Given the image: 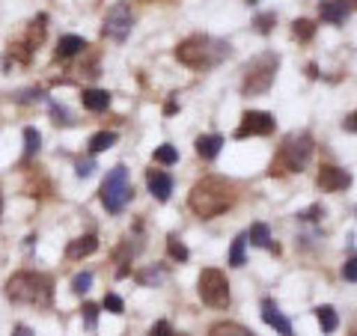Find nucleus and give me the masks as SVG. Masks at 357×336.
<instances>
[{
    "label": "nucleus",
    "mask_w": 357,
    "mask_h": 336,
    "mask_svg": "<svg viewBox=\"0 0 357 336\" xmlns=\"http://www.w3.org/2000/svg\"><path fill=\"white\" fill-rule=\"evenodd\" d=\"M188 206H191V211L197 217L211 220V217H218L236 206V185L223 176H206L191 188Z\"/></svg>",
    "instance_id": "obj_1"
},
{
    "label": "nucleus",
    "mask_w": 357,
    "mask_h": 336,
    "mask_svg": "<svg viewBox=\"0 0 357 336\" xmlns=\"http://www.w3.org/2000/svg\"><path fill=\"white\" fill-rule=\"evenodd\" d=\"M232 54V45L215 39V36H206V33H197V36H188L185 42L176 45V60L188 66L194 72H206V69H215L218 63H223Z\"/></svg>",
    "instance_id": "obj_2"
},
{
    "label": "nucleus",
    "mask_w": 357,
    "mask_h": 336,
    "mask_svg": "<svg viewBox=\"0 0 357 336\" xmlns=\"http://www.w3.org/2000/svg\"><path fill=\"white\" fill-rule=\"evenodd\" d=\"M6 298L15 304H33V307H51L54 304V283L48 274L39 271H18L9 277Z\"/></svg>",
    "instance_id": "obj_3"
},
{
    "label": "nucleus",
    "mask_w": 357,
    "mask_h": 336,
    "mask_svg": "<svg viewBox=\"0 0 357 336\" xmlns=\"http://www.w3.org/2000/svg\"><path fill=\"white\" fill-rule=\"evenodd\" d=\"M312 149H316V140H312L310 131H298V134H289V137L280 143V149H277V158L271 164V170L268 173H304L307 164L312 158Z\"/></svg>",
    "instance_id": "obj_4"
},
{
    "label": "nucleus",
    "mask_w": 357,
    "mask_h": 336,
    "mask_svg": "<svg viewBox=\"0 0 357 336\" xmlns=\"http://www.w3.org/2000/svg\"><path fill=\"white\" fill-rule=\"evenodd\" d=\"M277 66H280V57L274 51L259 54L256 60H250L244 66V81H241V93L244 96H265L271 89L274 77H277Z\"/></svg>",
    "instance_id": "obj_5"
},
{
    "label": "nucleus",
    "mask_w": 357,
    "mask_h": 336,
    "mask_svg": "<svg viewBox=\"0 0 357 336\" xmlns=\"http://www.w3.org/2000/svg\"><path fill=\"white\" fill-rule=\"evenodd\" d=\"M128 199H131L128 167L116 164L114 170L105 176V182H102V203H105V208L110 211V215H119V211L128 206Z\"/></svg>",
    "instance_id": "obj_6"
},
{
    "label": "nucleus",
    "mask_w": 357,
    "mask_h": 336,
    "mask_svg": "<svg viewBox=\"0 0 357 336\" xmlns=\"http://www.w3.org/2000/svg\"><path fill=\"white\" fill-rule=\"evenodd\" d=\"M197 292H199V298H203V304L215 307V310L229 304V283H227V277H223V271H218V268H203V274H199V280H197Z\"/></svg>",
    "instance_id": "obj_7"
},
{
    "label": "nucleus",
    "mask_w": 357,
    "mask_h": 336,
    "mask_svg": "<svg viewBox=\"0 0 357 336\" xmlns=\"http://www.w3.org/2000/svg\"><path fill=\"white\" fill-rule=\"evenodd\" d=\"M274 114L268 110H248L241 116V125L236 128V140H244V137H268L274 131Z\"/></svg>",
    "instance_id": "obj_8"
},
{
    "label": "nucleus",
    "mask_w": 357,
    "mask_h": 336,
    "mask_svg": "<svg viewBox=\"0 0 357 336\" xmlns=\"http://www.w3.org/2000/svg\"><path fill=\"white\" fill-rule=\"evenodd\" d=\"M131 27H134V15H131V9L126 3H116V6L107 9V15H105V36L107 39L126 42Z\"/></svg>",
    "instance_id": "obj_9"
},
{
    "label": "nucleus",
    "mask_w": 357,
    "mask_h": 336,
    "mask_svg": "<svg viewBox=\"0 0 357 336\" xmlns=\"http://www.w3.org/2000/svg\"><path fill=\"white\" fill-rule=\"evenodd\" d=\"M316 182H319L321 190H328V194H337V190H345V188L351 185V173L342 170V167H333V164H321Z\"/></svg>",
    "instance_id": "obj_10"
},
{
    "label": "nucleus",
    "mask_w": 357,
    "mask_h": 336,
    "mask_svg": "<svg viewBox=\"0 0 357 336\" xmlns=\"http://www.w3.org/2000/svg\"><path fill=\"white\" fill-rule=\"evenodd\" d=\"M354 0H325V3H319V18L325 24H342L354 13Z\"/></svg>",
    "instance_id": "obj_11"
},
{
    "label": "nucleus",
    "mask_w": 357,
    "mask_h": 336,
    "mask_svg": "<svg viewBox=\"0 0 357 336\" xmlns=\"http://www.w3.org/2000/svg\"><path fill=\"white\" fill-rule=\"evenodd\" d=\"M262 321L268 324V328H274L280 336H295L292 333V321H289L280 310H277L274 300H262Z\"/></svg>",
    "instance_id": "obj_12"
},
{
    "label": "nucleus",
    "mask_w": 357,
    "mask_h": 336,
    "mask_svg": "<svg viewBox=\"0 0 357 336\" xmlns=\"http://www.w3.org/2000/svg\"><path fill=\"white\" fill-rule=\"evenodd\" d=\"M146 182H149V194L158 199V203H167L173 194V176L170 173H161V170H149L146 173Z\"/></svg>",
    "instance_id": "obj_13"
},
{
    "label": "nucleus",
    "mask_w": 357,
    "mask_h": 336,
    "mask_svg": "<svg viewBox=\"0 0 357 336\" xmlns=\"http://www.w3.org/2000/svg\"><path fill=\"white\" fill-rule=\"evenodd\" d=\"M96 250H98L96 235H81V238H75L69 247H66V256H69V259H84V256H93Z\"/></svg>",
    "instance_id": "obj_14"
},
{
    "label": "nucleus",
    "mask_w": 357,
    "mask_h": 336,
    "mask_svg": "<svg viewBox=\"0 0 357 336\" xmlns=\"http://www.w3.org/2000/svg\"><path fill=\"white\" fill-rule=\"evenodd\" d=\"M220 149H223V137H220V134H203V137H197V155H199V158L215 161Z\"/></svg>",
    "instance_id": "obj_15"
},
{
    "label": "nucleus",
    "mask_w": 357,
    "mask_h": 336,
    "mask_svg": "<svg viewBox=\"0 0 357 336\" xmlns=\"http://www.w3.org/2000/svg\"><path fill=\"white\" fill-rule=\"evenodd\" d=\"M81 102H84L86 110H93V114H102V110L110 107V93H107V89H84Z\"/></svg>",
    "instance_id": "obj_16"
},
{
    "label": "nucleus",
    "mask_w": 357,
    "mask_h": 336,
    "mask_svg": "<svg viewBox=\"0 0 357 336\" xmlns=\"http://www.w3.org/2000/svg\"><path fill=\"white\" fill-rule=\"evenodd\" d=\"M248 241L253 247H262V250H277V244L271 241V229H268V223H253L250 232H248Z\"/></svg>",
    "instance_id": "obj_17"
},
{
    "label": "nucleus",
    "mask_w": 357,
    "mask_h": 336,
    "mask_svg": "<svg viewBox=\"0 0 357 336\" xmlns=\"http://www.w3.org/2000/svg\"><path fill=\"white\" fill-rule=\"evenodd\" d=\"M86 51V42L81 36H63L57 42V57L60 60H69V57H77V54Z\"/></svg>",
    "instance_id": "obj_18"
},
{
    "label": "nucleus",
    "mask_w": 357,
    "mask_h": 336,
    "mask_svg": "<svg viewBox=\"0 0 357 336\" xmlns=\"http://www.w3.org/2000/svg\"><path fill=\"white\" fill-rule=\"evenodd\" d=\"M208 336H256V333L248 330L244 324H236V321H218V324H211Z\"/></svg>",
    "instance_id": "obj_19"
},
{
    "label": "nucleus",
    "mask_w": 357,
    "mask_h": 336,
    "mask_svg": "<svg viewBox=\"0 0 357 336\" xmlns=\"http://www.w3.org/2000/svg\"><path fill=\"white\" fill-rule=\"evenodd\" d=\"M316 319H319V324H321V330H325V333H333V330H337V328H340L337 310H333V307H328V304L316 310Z\"/></svg>",
    "instance_id": "obj_20"
},
{
    "label": "nucleus",
    "mask_w": 357,
    "mask_h": 336,
    "mask_svg": "<svg viewBox=\"0 0 357 336\" xmlns=\"http://www.w3.org/2000/svg\"><path fill=\"white\" fill-rule=\"evenodd\" d=\"M110 146H116V134L114 131H98V134H93V140H89V152L93 155L105 152Z\"/></svg>",
    "instance_id": "obj_21"
},
{
    "label": "nucleus",
    "mask_w": 357,
    "mask_h": 336,
    "mask_svg": "<svg viewBox=\"0 0 357 336\" xmlns=\"http://www.w3.org/2000/svg\"><path fill=\"white\" fill-rule=\"evenodd\" d=\"M292 36L298 42H310L312 36H316V24H312L310 18H298L295 24H292Z\"/></svg>",
    "instance_id": "obj_22"
},
{
    "label": "nucleus",
    "mask_w": 357,
    "mask_h": 336,
    "mask_svg": "<svg viewBox=\"0 0 357 336\" xmlns=\"http://www.w3.org/2000/svg\"><path fill=\"white\" fill-rule=\"evenodd\" d=\"M244 244H248V232H241L238 238L232 241V247H229V265L232 268H241L244 262H248L244 259Z\"/></svg>",
    "instance_id": "obj_23"
},
{
    "label": "nucleus",
    "mask_w": 357,
    "mask_h": 336,
    "mask_svg": "<svg viewBox=\"0 0 357 336\" xmlns=\"http://www.w3.org/2000/svg\"><path fill=\"white\" fill-rule=\"evenodd\" d=\"M167 253H170L173 262H188V256H191V253H188V247L176 238V235H167Z\"/></svg>",
    "instance_id": "obj_24"
},
{
    "label": "nucleus",
    "mask_w": 357,
    "mask_h": 336,
    "mask_svg": "<svg viewBox=\"0 0 357 336\" xmlns=\"http://www.w3.org/2000/svg\"><path fill=\"white\" fill-rule=\"evenodd\" d=\"M42 149V134L36 128H24V158H33Z\"/></svg>",
    "instance_id": "obj_25"
},
{
    "label": "nucleus",
    "mask_w": 357,
    "mask_h": 336,
    "mask_svg": "<svg viewBox=\"0 0 357 336\" xmlns=\"http://www.w3.org/2000/svg\"><path fill=\"white\" fill-rule=\"evenodd\" d=\"M164 280V268H149V271H140L137 274V283L140 286H158Z\"/></svg>",
    "instance_id": "obj_26"
},
{
    "label": "nucleus",
    "mask_w": 357,
    "mask_h": 336,
    "mask_svg": "<svg viewBox=\"0 0 357 336\" xmlns=\"http://www.w3.org/2000/svg\"><path fill=\"white\" fill-rule=\"evenodd\" d=\"M155 161L170 167V164H176V161H178V152L170 146V143H164V146H158V149H155Z\"/></svg>",
    "instance_id": "obj_27"
},
{
    "label": "nucleus",
    "mask_w": 357,
    "mask_h": 336,
    "mask_svg": "<svg viewBox=\"0 0 357 336\" xmlns=\"http://www.w3.org/2000/svg\"><path fill=\"white\" fill-rule=\"evenodd\" d=\"M102 307L107 310V312H114V316H122V312H126V300H122L119 295H105V300H102Z\"/></svg>",
    "instance_id": "obj_28"
},
{
    "label": "nucleus",
    "mask_w": 357,
    "mask_h": 336,
    "mask_svg": "<svg viewBox=\"0 0 357 336\" xmlns=\"http://www.w3.org/2000/svg\"><path fill=\"white\" fill-rule=\"evenodd\" d=\"M89 286H93V274H89V271L77 274V277L72 280V292H75V295H84V292H89Z\"/></svg>",
    "instance_id": "obj_29"
},
{
    "label": "nucleus",
    "mask_w": 357,
    "mask_h": 336,
    "mask_svg": "<svg viewBox=\"0 0 357 336\" xmlns=\"http://www.w3.org/2000/svg\"><path fill=\"white\" fill-rule=\"evenodd\" d=\"M274 24H277V18H274V13H262V15H256V30L262 33H271L274 30Z\"/></svg>",
    "instance_id": "obj_30"
},
{
    "label": "nucleus",
    "mask_w": 357,
    "mask_h": 336,
    "mask_svg": "<svg viewBox=\"0 0 357 336\" xmlns=\"http://www.w3.org/2000/svg\"><path fill=\"white\" fill-rule=\"evenodd\" d=\"M51 116H54V122H57V125H69V122H72L69 110H66V107H60L57 102H51Z\"/></svg>",
    "instance_id": "obj_31"
},
{
    "label": "nucleus",
    "mask_w": 357,
    "mask_h": 336,
    "mask_svg": "<svg viewBox=\"0 0 357 336\" xmlns=\"http://www.w3.org/2000/svg\"><path fill=\"white\" fill-rule=\"evenodd\" d=\"M149 336H178V333L173 330V324H170V321H155V324H152V330H149Z\"/></svg>",
    "instance_id": "obj_32"
},
{
    "label": "nucleus",
    "mask_w": 357,
    "mask_h": 336,
    "mask_svg": "<svg viewBox=\"0 0 357 336\" xmlns=\"http://www.w3.org/2000/svg\"><path fill=\"white\" fill-rule=\"evenodd\" d=\"M84 319H86V328H89V330H96V321H98V307H96V304H89V300L84 304Z\"/></svg>",
    "instance_id": "obj_33"
},
{
    "label": "nucleus",
    "mask_w": 357,
    "mask_h": 336,
    "mask_svg": "<svg viewBox=\"0 0 357 336\" xmlns=\"http://www.w3.org/2000/svg\"><path fill=\"white\" fill-rule=\"evenodd\" d=\"M342 277L349 280V283H357V259H349L342 265Z\"/></svg>",
    "instance_id": "obj_34"
},
{
    "label": "nucleus",
    "mask_w": 357,
    "mask_h": 336,
    "mask_svg": "<svg viewBox=\"0 0 357 336\" xmlns=\"http://www.w3.org/2000/svg\"><path fill=\"white\" fill-rule=\"evenodd\" d=\"M96 170V161H77V176L86 178V176H93Z\"/></svg>",
    "instance_id": "obj_35"
},
{
    "label": "nucleus",
    "mask_w": 357,
    "mask_h": 336,
    "mask_svg": "<svg viewBox=\"0 0 357 336\" xmlns=\"http://www.w3.org/2000/svg\"><path fill=\"white\" fill-rule=\"evenodd\" d=\"M319 215H325V211H321L319 206H312V208H307V211H301V215H298V217H301V220H316Z\"/></svg>",
    "instance_id": "obj_36"
},
{
    "label": "nucleus",
    "mask_w": 357,
    "mask_h": 336,
    "mask_svg": "<svg viewBox=\"0 0 357 336\" xmlns=\"http://www.w3.org/2000/svg\"><path fill=\"white\" fill-rule=\"evenodd\" d=\"M342 128L357 134V114H349V116H345V119H342Z\"/></svg>",
    "instance_id": "obj_37"
},
{
    "label": "nucleus",
    "mask_w": 357,
    "mask_h": 336,
    "mask_svg": "<svg viewBox=\"0 0 357 336\" xmlns=\"http://www.w3.org/2000/svg\"><path fill=\"white\" fill-rule=\"evenodd\" d=\"M13 336H33V330L27 328V324H18V328L13 330Z\"/></svg>",
    "instance_id": "obj_38"
},
{
    "label": "nucleus",
    "mask_w": 357,
    "mask_h": 336,
    "mask_svg": "<svg viewBox=\"0 0 357 336\" xmlns=\"http://www.w3.org/2000/svg\"><path fill=\"white\" fill-rule=\"evenodd\" d=\"M164 114L170 116V114H176V102H167V107H164Z\"/></svg>",
    "instance_id": "obj_39"
},
{
    "label": "nucleus",
    "mask_w": 357,
    "mask_h": 336,
    "mask_svg": "<svg viewBox=\"0 0 357 336\" xmlns=\"http://www.w3.org/2000/svg\"><path fill=\"white\" fill-rule=\"evenodd\" d=\"M244 3H259V0H244Z\"/></svg>",
    "instance_id": "obj_40"
}]
</instances>
